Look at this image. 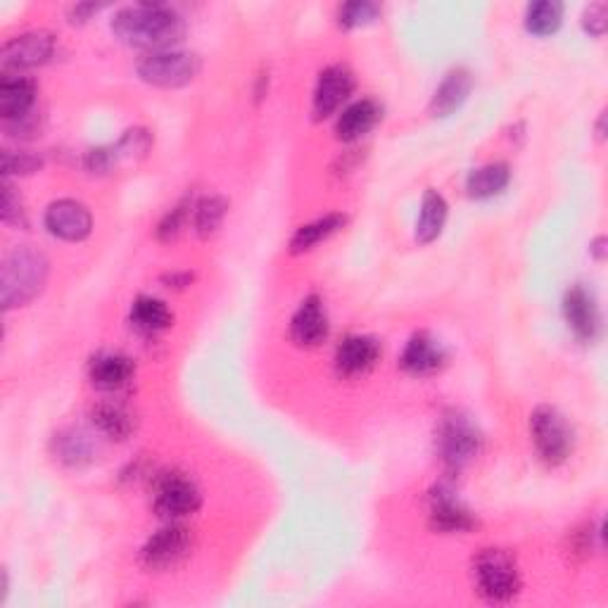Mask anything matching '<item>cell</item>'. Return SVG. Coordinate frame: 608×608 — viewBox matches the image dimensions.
I'll list each match as a JSON object with an SVG mask.
<instances>
[{
  "instance_id": "1",
  "label": "cell",
  "mask_w": 608,
  "mask_h": 608,
  "mask_svg": "<svg viewBox=\"0 0 608 608\" xmlns=\"http://www.w3.org/2000/svg\"><path fill=\"white\" fill-rule=\"evenodd\" d=\"M112 32L126 46L160 52L174 50L186 34V22L167 5H134L117 12Z\"/></svg>"
},
{
  "instance_id": "2",
  "label": "cell",
  "mask_w": 608,
  "mask_h": 608,
  "mask_svg": "<svg viewBox=\"0 0 608 608\" xmlns=\"http://www.w3.org/2000/svg\"><path fill=\"white\" fill-rule=\"evenodd\" d=\"M50 264L41 250L22 245L10 250L0 267V302L3 309L22 307L41 293L48 281Z\"/></svg>"
},
{
  "instance_id": "3",
  "label": "cell",
  "mask_w": 608,
  "mask_h": 608,
  "mask_svg": "<svg viewBox=\"0 0 608 608\" xmlns=\"http://www.w3.org/2000/svg\"><path fill=\"white\" fill-rule=\"evenodd\" d=\"M485 438L469 414L459 409H447L435 426V452L442 461L447 475L464 471L483 452Z\"/></svg>"
},
{
  "instance_id": "4",
  "label": "cell",
  "mask_w": 608,
  "mask_h": 608,
  "mask_svg": "<svg viewBox=\"0 0 608 608\" xmlns=\"http://www.w3.org/2000/svg\"><path fill=\"white\" fill-rule=\"evenodd\" d=\"M473 580L481 597L490 604H507L521 592V571L504 549H483L473 559Z\"/></svg>"
},
{
  "instance_id": "5",
  "label": "cell",
  "mask_w": 608,
  "mask_h": 608,
  "mask_svg": "<svg viewBox=\"0 0 608 608\" xmlns=\"http://www.w3.org/2000/svg\"><path fill=\"white\" fill-rule=\"evenodd\" d=\"M531 435L539 459L547 466H561L575 449V433L566 416L554 406H537L531 414Z\"/></svg>"
},
{
  "instance_id": "6",
  "label": "cell",
  "mask_w": 608,
  "mask_h": 608,
  "mask_svg": "<svg viewBox=\"0 0 608 608\" xmlns=\"http://www.w3.org/2000/svg\"><path fill=\"white\" fill-rule=\"evenodd\" d=\"M203 62L195 52L186 50H160V52H148L138 62V76L145 84L157 86V88H181L195 82V76L200 74Z\"/></svg>"
},
{
  "instance_id": "7",
  "label": "cell",
  "mask_w": 608,
  "mask_h": 608,
  "mask_svg": "<svg viewBox=\"0 0 608 608\" xmlns=\"http://www.w3.org/2000/svg\"><path fill=\"white\" fill-rule=\"evenodd\" d=\"M203 504V495L186 473H160L153 485V509L160 519L174 523L193 515Z\"/></svg>"
},
{
  "instance_id": "8",
  "label": "cell",
  "mask_w": 608,
  "mask_h": 608,
  "mask_svg": "<svg viewBox=\"0 0 608 608\" xmlns=\"http://www.w3.org/2000/svg\"><path fill=\"white\" fill-rule=\"evenodd\" d=\"M36 84L22 74H3L0 78V117L10 136L32 134L36 126Z\"/></svg>"
},
{
  "instance_id": "9",
  "label": "cell",
  "mask_w": 608,
  "mask_h": 608,
  "mask_svg": "<svg viewBox=\"0 0 608 608\" xmlns=\"http://www.w3.org/2000/svg\"><path fill=\"white\" fill-rule=\"evenodd\" d=\"M193 549V533L179 521L160 527L141 549V563L145 571H169L189 557Z\"/></svg>"
},
{
  "instance_id": "10",
  "label": "cell",
  "mask_w": 608,
  "mask_h": 608,
  "mask_svg": "<svg viewBox=\"0 0 608 608\" xmlns=\"http://www.w3.org/2000/svg\"><path fill=\"white\" fill-rule=\"evenodd\" d=\"M428 521L430 527L445 535L471 533L478 521L471 509L459 499L457 490L449 483H438L428 495Z\"/></svg>"
},
{
  "instance_id": "11",
  "label": "cell",
  "mask_w": 608,
  "mask_h": 608,
  "mask_svg": "<svg viewBox=\"0 0 608 608\" xmlns=\"http://www.w3.org/2000/svg\"><path fill=\"white\" fill-rule=\"evenodd\" d=\"M52 56H56V36L50 32H26L3 46L0 64L3 74H20L22 70L41 68Z\"/></svg>"
},
{
  "instance_id": "12",
  "label": "cell",
  "mask_w": 608,
  "mask_h": 608,
  "mask_svg": "<svg viewBox=\"0 0 608 608\" xmlns=\"http://www.w3.org/2000/svg\"><path fill=\"white\" fill-rule=\"evenodd\" d=\"M352 90H354V74L345 68V64H330V68H326L319 74V82H316L314 100H312V114L316 122L336 114L342 105L348 102Z\"/></svg>"
},
{
  "instance_id": "13",
  "label": "cell",
  "mask_w": 608,
  "mask_h": 608,
  "mask_svg": "<svg viewBox=\"0 0 608 608\" xmlns=\"http://www.w3.org/2000/svg\"><path fill=\"white\" fill-rule=\"evenodd\" d=\"M153 138L145 129H131L108 148H96L86 155V167L94 174H110V171L122 162H134L148 155Z\"/></svg>"
},
{
  "instance_id": "14",
  "label": "cell",
  "mask_w": 608,
  "mask_h": 608,
  "mask_svg": "<svg viewBox=\"0 0 608 608\" xmlns=\"http://www.w3.org/2000/svg\"><path fill=\"white\" fill-rule=\"evenodd\" d=\"M563 316L568 328L573 330V336L583 342L597 340L599 328H601V316H599V304L594 300L592 290L585 285H571L566 290L563 297Z\"/></svg>"
},
{
  "instance_id": "15",
  "label": "cell",
  "mask_w": 608,
  "mask_h": 608,
  "mask_svg": "<svg viewBox=\"0 0 608 608\" xmlns=\"http://www.w3.org/2000/svg\"><path fill=\"white\" fill-rule=\"evenodd\" d=\"M46 229L60 241L78 243L86 241L90 231H94V217L82 203L58 200L46 209Z\"/></svg>"
},
{
  "instance_id": "16",
  "label": "cell",
  "mask_w": 608,
  "mask_h": 608,
  "mask_svg": "<svg viewBox=\"0 0 608 608\" xmlns=\"http://www.w3.org/2000/svg\"><path fill=\"white\" fill-rule=\"evenodd\" d=\"M328 314L324 307V300L319 295L304 297L297 312L290 319V340L297 348H319L321 342L328 338Z\"/></svg>"
},
{
  "instance_id": "17",
  "label": "cell",
  "mask_w": 608,
  "mask_h": 608,
  "mask_svg": "<svg viewBox=\"0 0 608 608\" xmlns=\"http://www.w3.org/2000/svg\"><path fill=\"white\" fill-rule=\"evenodd\" d=\"M447 364V352L442 348V342L430 336L428 330H418L412 338H409L406 348L400 356V366L409 376H433L442 372Z\"/></svg>"
},
{
  "instance_id": "18",
  "label": "cell",
  "mask_w": 608,
  "mask_h": 608,
  "mask_svg": "<svg viewBox=\"0 0 608 608\" xmlns=\"http://www.w3.org/2000/svg\"><path fill=\"white\" fill-rule=\"evenodd\" d=\"M380 360V345L372 336H348L336 350V372L340 378H362Z\"/></svg>"
},
{
  "instance_id": "19",
  "label": "cell",
  "mask_w": 608,
  "mask_h": 608,
  "mask_svg": "<svg viewBox=\"0 0 608 608\" xmlns=\"http://www.w3.org/2000/svg\"><path fill=\"white\" fill-rule=\"evenodd\" d=\"M136 366L122 352H100L88 364V378L102 392H117L134 380Z\"/></svg>"
},
{
  "instance_id": "20",
  "label": "cell",
  "mask_w": 608,
  "mask_h": 608,
  "mask_svg": "<svg viewBox=\"0 0 608 608\" xmlns=\"http://www.w3.org/2000/svg\"><path fill=\"white\" fill-rule=\"evenodd\" d=\"M380 117H382V108L374 98L356 100L340 112L336 122V136L342 143L360 141L380 122Z\"/></svg>"
},
{
  "instance_id": "21",
  "label": "cell",
  "mask_w": 608,
  "mask_h": 608,
  "mask_svg": "<svg viewBox=\"0 0 608 608\" xmlns=\"http://www.w3.org/2000/svg\"><path fill=\"white\" fill-rule=\"evenodd\" d=\"M473 90V76L466 70L449 72L442 84L435 90L430 100V114L433 117H449L454 114L461 105H464Z\"/></svg>"
},
{
  "instance_id": "22",
  "label": "cell",
  "mask_w": 608,
  "mask_h": 608,
  "mask_svg": "<svg viewBox=\"0 0 608 608\" xmlns=\"http://www.w3.org/2000/svg\"><path fill=\"white\" fill-rule=\"evenodd\" d=\"M174 324V314L167 307V302L141 295L131 304V326H134L141 336H160Z\"/></svg>"
},
{
  "instance_id": "23",
  "label": "cell",
  "mask_w": 608,
  "mask_h": 608,
  "mask_svg": "<svg viewBox=\"0 0 608 608\" xmlns=\"http://www.w3.org/2000/svg\"><path fill=\"white\" fill-rule=\"evenodd\" d=\"M90 421H94V426L105 435V438L119 440V442L126 440L136 428L134 414H131L122 402H114V400L98 402L94 409H90Z\"/></svg>"
},
{
  "instance_id": "24",
  "label": "cell",
  "mask_w": 608,
  "mask_h": 608,
  "mask_svg": "<svg viewBox=\"0 0 608 608\" xmlns=\"http://www.w3.org/2000/svg\"><path fill=\"white\" fill-rule=\"evenodd\" d=\"M345 223H348V217L338 215V211L316 219L312 223H304V227H300L295 231V235L290 238V253L293 255L309 253V250H314L319 243L328 241L330 235H336L338 231L345 229Z\"/></svg>"
},
{
  "instance_id": "25",
  "label": "cell",
  "mask_w": 608,
  "mask_h": 608,
  "mask_svg": "<svg viewBox=\"0 0 608 608\" xmlns=\"http://www.w3.org/2000/svg\"><path fill=\"white\" fill-rule=\"evenodd\" d=\"M511 169L507 162H490L473 169L466 179V191L473 200H490L509 186Z\"/></svg>"
},
{
  "instance_id": "26",
  "label": "cell",
  "mask_w": 608,
  "mask_h": 608,
  "mask_svg": "<svg viewBox=\"0 0 608 608\" xmlns=\"http://www.w3.org/2000/svg\"><path fill=\"white\" fill-rule=\"evenodd\" d=\"M52 452H56V457L62 461V464L78 469L94 461L96 445L90 440V435H86L84 430L70 428L56 435V440H52Z\"/></svg>"
},
{
  "instance_id": "27",
  "label": "cell",
  "mask_w": 608,
  "mask_h": 608,
  "mask_svg": "<svg viewBox=\"0 0 608 608\" xmlns=\"http://www.w3.org/2000/svg\"><path fill=\"white\" fill-rule=\"evenodd\" d=\"M447 200L438 191H426L421 203V215L416 221V241L421 245H428L438 241V235L445 229L447 221Z\"/></svg>"
},
{
  "instance_id": "28",
  "label": "cell",
  "mask_w": 608,
  "mask_h": 608,
  "mask_svg": "<svg viewBox=\"0 0 608 608\" xmlns=\"http://www.w3.org/2000/svg\"><path fill=\"white\" fill-rule=\"evenodd\" d=\"M229 211V203L221 195H209L193 205V229L200 238H209L219 231L223 217Z\"/></svg>"
},
{
  "instance_id": "29",
  "label": "cell",
  "mask_w": 608,
  "mask_h": 608,
  "mask_svg": "<svg viewBox=\"0 0 608 608\" xmlns=\"http://www.w3.org/2000/svg\"><path fill=\"white\" fill-rule=\"evenodd\" d=\"M563 22V5L557 0H539L525 12V29L535 36H551Z\"/></svg>"
},
{
  "instance_id": "30",
  "label": "cell",
  "mask_w": 608,
  "mask_h": 608,
  "mask_svg": "<svg viewBox=\"0 0 608 608\" xmlns=\"http://www.w3.org/2000/svg\"><path fill=\"white\" fill-rule=\"evenodd\" d=\"M380 17V5L356 0V3H345L338 10V24L342 29H360V26L372 24Z\"/></svg>"
},
{
  "instance_id": "31",
  "label": "cell",
  "mask_w": 608,
  "mask_h": 608,
  "mask_svg": "<svg viewBox=\"0 0 608 608\" xmlns=\"http://www.w3.org/2000/svg\"><path fill=\"white\" fill-rule=\"evenodd\" d=\"M189 209H191V203L189 200H181L177 207H171L167 215L162 217L160 227H157V238H160L162 243L177 241V238L181 235L183 227H186V221L191 217Z\"/></svg>"
},
{
  "instance_id": "32",
  "label": "cell",
  "mask_w": 608,
  "mask_h": 608,
  "mask_svg": "<svg viewBox=\"0 0 608 608\" xmlns=\"http://www.w3.org/2000/svg\"><path fill=\"white\" fill-rule=\"evenodd\" d=\"M41 167H44V160L38 155L12 153V150L3 153V174H5V179H10V177H29V174H34V171H38Z\"/></svg>"
},
{
  "instance_id": "33",
  "label": "cell",
  "mask_w": 608,
  "mask_h": 608,
  "mask_svg": "<svg viewBox=\"0 0 608 608\" xmlns=\"http://www.w3.org/2000/svg\"><path fill=\"white\" fill-rule=\"evenodd\" d=\"M3 221L8 223V227L26 229L24 205L20 200V195L15 193V189H12L8 181H5V191H3Z\"/></svg>"
},
{
  "instance_id": "34",
  "label": "cell",
  "mask_w": 608,
  "mask_h": 608,
  "mask_svg": "<svg viewBox=\"0 0 608 608\" xmlns=\"http://www.w3.org/2000/svg\"><path fill=\"white\" fill-rule=\"evenodd\" d=\"M583 26L592 36H604L608 29V8L604 3L589 5L583 15Z\"/></svg>"
},
{
  "instance_id": "35",
  "label": "cell",
  "mask_w": 608,
  "mask_h": 608,
  "mask_svg": "<svg viewBox=\"0 0 608 608\" xmlns=\"http://www.w3.org/2000/svg\"><path fill=\"white\" fill-rule=\"evenodd\" d=\"M193 279H195V276H193L191 271H174V273H165V276H162V283H165L167 288H177V290H181V288L191 285Z\"/></svg>"
},
{
  "instance_id": "36",
  "label": "cell",
  "mask_w": 608,
  "mask_h": 608,
  "mask_svg": "<svg viewBox=\"0 0 608 608\" xmlns=\"http://www.w3.org/2000/svg\"><path fill=\"white\" fill-rule=\"evenodd\" d=\"M100 10V5H94V3H84V5H74L72 10H70V17H72V22L76 24H82V22H86L90 15H94V12H98Z\"/></svg>"
},
{
  "instance_id": "37",
  "label": "cell",
  "mask_w": 608,
  "mask_h": 608,
  "mask_svg": "<svg viewBox=\"0 0 608 608\" xmlns=\"http://www.w3.org/2000/svg\"><path fill=\"white\" fill-rule=\"evenodd\" d=\"M589 253L594 255V259H599V262L606 259V238L604 235H599L597 241L589 245Z\"/></svg>"
},
{
  "instance_id": "38",
  "label": "cell",
  "mask_w": 608,
  "mask_h": 608,
  "mask_svg": "<svg viewBox=\"0 0 608 608\" xmlns=\"http://www.w3.org/2000/svg\"><path fill=\"white\" fill-rule=\"evenodd\" d=\"M597 136H599V141H604V138H606V114H601V117H599V124H597Z\"/></svg>"
}]
</instances>
